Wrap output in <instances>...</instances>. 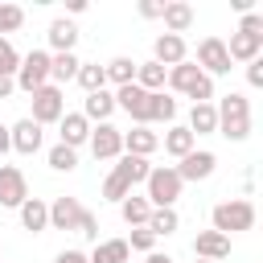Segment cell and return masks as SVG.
<instances>
[{"mask_svg":"<svg viewBox=\"0 0 263 263\" xmlns=\"http://www.w3.org/2000/svg\"><path fill=\"white\" fill-rule=\"evenodd\" d=\"M214 111H218V132H222L226 140L238 144V140L251 136V103H247V95H234V90H230Z\"/></svg>","mask_w":263,"mask_h":263,"instance_id":"6da1fadb","label":"cell"},{"mask_svg":"<svg viewBox=\"0 0 263 263\" xmlns=\"http://www.w3.org/2000/svg\"><path fill=\"white\" fill-rule=\"evenodd\" d=\"M148 173H152V164H148L144 156H127V152H123V160H119V164L111 168V177L103 181V197H107V201H123V197L132 193V185L144 181Z\"/></svg>","mask_w":263,"mask_h":263,"instance_id":"7a4b0ae2","label":"cell"},{"mask_svg":"<svg viewBox=\"0 0 263 263\" xmlns=\"http://www.w3.org/2000/svg\"><path fill=\"white\" fill-rule=\"evenodd\" d=\"M164 82L173 86V90H181V95H189L193 103H210L214 99V78L210 74H201L193 62H181V66H168V74H164Z\"/></svg>","mask_w":263,"mask_h":263,"instance_id":"3957f363","label":"cell"},{"mask_svg":"<svg viewBox=\"0 0 263 263\" xmlns=\"http://www.w3.org/2000/svg\"><path fill=\"white\" fill-rule=\"evenodd\" d=\"M144 185H148V205H152V210H173V201H177L181 189H185V181L177 177L173 164H156V168L144 177Z\"/></svg>","mask_w":263,"mask_h":263,"instance_id":"277c9868","label":"cell"},{"mask_svg":"<svg viewBox=\"0 0 263 263\" xmlns=\"http://www.w3.org/2000/svg\"><path fill=\"white\" fill-rule=\"evenodd\" d=\"M214 230L218 234H238V230H251L255 226V205L251 201H242V197H234V201H222V205H214Z\"/></svg>","mask_w":263,"mask_h":263,"instance_id":"5b68a950","label":"cell"},{"mask_svg":"<svg viewBox=\"0 0 263 263\" xmlns=\"http://www.w3.org/2000/svg\"><path fill=\"white\" fill-rule=\"evenodd\" d=\"M25 95H33V90H41V86H49V53L45 49H29L25 58H21V66H16V78H12Z\"/></svg>","mask_w":263,"mask_h":263,"instance_id":"8992f818","label":"cell"},{"mask_svg":"<svg viewBox=\"0 0 263 263\" xmlns=\"http://www.w3.org/2000/svg\"><path fill=\"white\" fill-rule=\"evenodd\" d=\"M66 115V99H62V86H41V90H33V123L41 127V123H58Z\"/></svg>","mask_w":263,"mask_h":263,"instance_id":"52a82bcc","label":"cell"},{"mask_svg":"<svg viewBox=\"0 0 263 263\" xmlns=\"http://www.w3.org/2000/svg\"><path fill=\"white\" fill-rule=\"evenodd\" d=\"M201 74H230V58H226V41L222 37H201L197 41V62H193Z\"/></svg>","mask_w":263,"mask_h":263,"instance_id":"ba28073f","label":"cell"},{"mask_svg":"<svg viewBox=\"0 0 263 263\" xmlns=\"http://www.w3.org/2000/svg\"><path fill=\"white\" fill-rule=\"evenodd\" d=\"M29 197V185H25V173L16 164H0V205L8 210H21V201Z\"/></svg>","mask_w":263,"mask_h":263,"instance_id":"9c48e42d","label":"cell"},{"mask_svg":"<svg viewBox=\"0 0 263 263\" xmlns=\"http://www.w3.org/2000/svg\"><path fill=\"white\" fill-rule=\"evenodd\" d=\"M115 107H123V111L136 119V127H148V90H140L136 82L115 90Z\"/></svg>","mask_w":263,"mask_h":263,"instance_id":"30bf717a","label":"cell"},{"mask_svg":"<svg viewBox=\"0 0 263 263\" xmlns=\"http://www.w3.org/2000/svg\"><path fill=\"white\" fill-rule=\"evenodd\" d=\"M90 152L95 160H115L123 152V132L111 123H99V132H90Z\"/></svg>","mask_w":263,"mask_h":263,"instance_id":"8fae6325","label":"cell"},{"mask_svg":"<svg viewBox=\"0 0 263 263\" xmlns=\"http://www.w3.org/2000/svg\"><path fill=\"white\" fill-rule=\"evenodd\" d=\"M214 164H218V156H214V152H205V148L197 152V148H193V152H189V156H181V164H173V168H177V177H181V181H205V177L214 173Z\"/></svg>","mask_w":263,"mask_h":263,"instance_id":"7c38bea8","label":"cell"},{"mask_svg":"<svg viewBox=\"0 0 263 263\" xmlns=\"http://www.w3.org/2000/svg\"><path fill=\"white\" fill-rule=\"evenodd\" d=\"M193 255H197V259H210V263H222V259L230 255V238L218 234V230H201V234L193 238Z\"/></svg>","mask_w":263,"mask_h":263,"instance_id":"4fadbf2b","label":"cell"},{"mask_svg":"<svg viewBox=\"0 0 263 263\" xmlns=\"http://www.w3.org/2000/svg\"><path fill=\"white\" fill-rule=\"evenodd\" d=\"M152 62H160L164 70H168V66H181V62H185V37H177V33H160L156 45H152Z\"/></svg>","mask_w":263,"mask_h":263,"instance_id":"5bb4252c","label":"cell"},{"mask_svg":"<svg viewBox=\"0 0 263 263\" xmlns=\"http://www.w3.org/2000/svg\"><path fill=\"white\" fill-rule=\"evenodd\" d=\"M8 140H12V152L33 156V152L41 148V127H37L33 119H21V123H12V127H8Z\"/></svg>","mask_w":263,"mask_h":263,"instance_id":"9a60e30c","label":"cell"},{"mask_svg":"<svg viewBox=\"0 0 263 263\" xmlns=\"http://www.w3.org/2000/svg\"><path fill=\"white\" fill-rule=\"evenodd\" d=\"M58 123H62V144H66V148H74V152H78V144H86V140H90V123L82 119V111H66Z\"/></svg>","mask_w":263,"mask_h":263,"instance_id":"2e32d148","label":"cell"},{"mask_svg":"<svg viewBox=\"0 0 263 263\" xmlns=\"http://www.w3.org/2000/svg\"><path fill=\"white\" fill-rule=\"evenodd\" d=\"M156 148H160V136H156V132H148V127L123 132V152H127V156H144V160H148Z\"/></svg>","mask_w":263,"mask_h":263,"instance_id":"e0dca14e","label":"cell"},{"mask_svg":"<svg viewBox=\"0 0 263 263\" xmlns=\"http://www.w3.org/2000/svg\"><path fill=\"white\" fill-rule=\"evenodd\" d=\"M78 214H82L78 197H53V201H49V226H53V230H74Z\"/></svg>","mask_w":263,"mask_h":263,"instance_id":"ac0fdd59","label":"cell"},{"mask_svg":"<svg viewBox=\"0 0 263 263\" xmlns=\"http://www.w3.org/2000/svg\"><path fill=\"white\" fill-rule=\"evenodd\" d=\"M111 111H115V95L103 86V90H95V95H86V103H82V119L90 123V119H99V123H107L111 119Z\"/></svg>","mask_w":263,"mask_h":263,"instance_id":"d6986e66","label":"cell"},{"mask_svg":"<svg viewBox=\"0 0 263 263\" xmlns=\"http://www.w3.org/2000/svg\"><path fill=\"white\" fill-rule=\"evenodd\" d=\"M21 226L33 230V234H41V230L49 226V205H45L41 197H25V201H21Z\"/></svg>","mask_w":263,"mask_h":263,"instance_id":"ffe728a7","label":"cell"},{"mask_svg":"<svg viewBox=\"0 0 263 263\" xmlns=\"http://www.w3.org/2000/svg\"><path fill=\"white\" fill-rule=\"evenodd\" d=\"M160 21H164V29H168V33H177V37H181V33L193 25V8H189L185 0H173V4H164V8H160Z\"/></svg>","mask_w":263,"mask_h":263,"instance_id":"44dd1931","label":"cell"},{"mask_svg":"<svg viewBox=\"0 0 263 263\" xmlns=\"http://www.w3.org/2000/svg\"><path fill=\"white\" fill-rule=\"evenodd\" d=\"M263 49V37H247V33H230V45H226V58L230 62H255Z\"/></svg>","mask_w":263,"mask_h":263,"instance_id":"7402d4cb","label":"cell"},{"mask_svg":"<svg viewBox=\"0 0 263 263\" xmlns=\"http://www.w3.org/2000/svg\"><path fill=\"white\" fill-rule=\"evenodd\" d=\"M74 41H78V29H74V21L58 16V21L49 25V45H53V53H74Z\"/></svg>","mask_w":263,"mask_h":263,"instance_id":"603a6c76","label":"cell"},{"mask_svg":"<svg viewBox=\"0 0 263 263\" xmlns=\"http://www.w3.org/2000/svg\"><path fill=\"white\" fill-rule=\"evenodd\" d=\"M189 132H193V136L218 132V111H214V103H193V111H189Z\"/></svg>","mask_w":263,"mask_h":263,"instance_id":"cb8c5ba5","label":"cell"},{"mask_svg":"<svg viewBox=\"0 0 263 263\" xmlns=\"http://www.w3.org/2000/svg\"><path fill=\"white\" fill-rule=\"evenodd\" d=\"M164 74H168V70H164L160 62H140V66H136V86L148 90V95H156V90L164 86Z\"/></svg>","mask_w":263,"mask_h":263,"instance_id":"d4e9b609","label":"cell"},{"mask_svg":"<svg viewBox=\"0 0 263 263\" xmlns=\"http://www.w3.org/2000/svg\"><path fill=\"white\" fill-rule=\"evenodd\" d=\"M127 255H132V251H127L123 238H107V242H99L86 259H90V263H127Z\"/></svg>","mask_w":263,"mask_h":263,"instance_id":"484cf974","label":"cell"},{"mask_svg":"<svg viewBox=\"0 0 263 263\" xmlns=\"http://www.w3.org/2000/svg\"><path fill=\"white\" fill-rule=\"evenodd\" d=\"M78 66H82V62H78L74 53H49V82H53V86H58V82H70V78L78 74Z\"/></svg>","mask_w":263,"mask_h":263,"instance_id":"4316f807","label":"cell"},{"mask_svg":"<svg viewBox=\"0 0 263 263\" xmlns=\"http://www.w3.org/2000/svg\"><path fill=\"white\" fill-rule=\"evenodd\" d=\"M136 66H140V62H132V58H111V62L103 66V74H107V82H115V86H132V82H136Z\"/></svg>","mask_w":263,"mask_h":263,"instance_id":"83f0119b","label":"cell"},{"mask_svg":"<svg viewBox=\"0 0 263 263\" xmlns=\"http://www.w3.org/2000/svg\"><path fill=\"white\" fill-rule=\"evenodd\" d=\"M173 115H177V99H168L164 90L148 95V123H173Z\"/></svg>","mask_w":263,"mask_h":263,"instance_id":"f1b7e54d","label":"cell"},{"mask_svg":"<svg viewBox=\"0 0 263 263\" xmlns=\"http://www.w3.org/2000/svg\"><path fill=\"white\" fill-rule=\"evenodd\" d=\"M119 214H123V222L136 230V226H144V222H148L152 205H148V197H132V193H127V197L119 201Z\"/></svg>","mask_w":263,"mask_h":263,"instance_id":"f546056e","label":"cell"},{"mask_svg":"<svg viewBox=\"0 0 263 263\" xmlns=\"http://www.w3.org/2000/svg\"><path fill=\"white\" fill-rule=\"evenodd\" d=\"M74 82H78L86 95H95V90H103V86H107V74H103V66H99V62H82V66H78V74H74Z\"/></svg>","mask_w":263,"mask_h":263,"instance_id":"4dcf8cb0","label":"cell"},{"mask_svg":"<svg viewBox=\"0 0 263 263\" xmlns=\"http://www.w3.org/2000/svg\"><path fill=\"white\" fill-rule=\"evenodd\" d=\"M164 152L177 156V160L189 156V152H193V132H189V127H168V132H164Z\"/></svg>","mask_w":263,"mask_h":263,"instance_id":"1f68e13d","label":"cell"},{"mask_svg":"<svg viewBox=\"0 0 263 263\" xmlns=\"http://www.w3.org/2000/svg\"><path fill=\"white\" fill-rule=\"evenodd\" d=\"M156 238H164V234H173L177 226H181V218H177V210H152L148 214V222H144Z\"/></svg>","mask_w":263,"mask_h":263,"instance_id":"d6a6232c","label":"cell"},{"mask_svg":"<svg viewBox=\"0 0 263 263\" xmlns=\"http://www.w3.org/2000/svg\"><path fill=\"white\" fill-rule=\"evenodd\" d=\"M49 168H53V173H70V168H78V152L66 148V144H53V148H49Z\"/></svg>","mask_w":263,"mask_h":263,"instance_id":"836d02e7","label":"cell"},{"mask_svg":"<svg viewBox=\"0 0 263 263\" xmlns=\"http://www.w3.org/2000/svg\"><path fill=\"white\" fill-rule=\"evenodd\" d=\"M16 66H21V53L12 49L8 37H0V74L4 78H16Z\"/></svg>","mask_w":263,"mask_h":263,"instance_id":"e575fe53","label":"cell"},{"mask_svg":"<svg viewBox=\"0 0 263 263\" xmlns=\"http://www.w3.org/2000/svg\"><path fill=\"white\" fill-rule=\"evenodd\" d=\"M123 242H127V251H144V255H152L156 234H152L148 226H136V230H132V238H123Z\"/></svg>","mask_w":263,"mask_h":263,"instance_id":"d590c367","label":"cell"},{"mask_svg":"<svg viewBox=\"0 0 263 263\" xmlns=\"http://www.w3.org/2000/svg\"><path fill=\"white\" fill-rule=\"evenodd\" d=\"M21 25H25V12H21L16 4H0V37H4V33H16Z\"/></svg>","mask_w":263,"mask_h":263,"instance_id":"8d00e7d4","label":"cell"},{"mask_svg":"<svg viewBox=\"0 0 263 263\" xmlns=\"http://www.w3.org/2000/svg\"><path fill=\"white\" fill-rule=\"evenodd\" d=\"M74 234H82V238H99V218H95L90 210H82L78 222H74Z\"/></svg>","mask_w":263,"mask_h":263,"instance_id":"74e56055","label":"cell"},{"mask_svg":"<svg viewBox=\"0 0 263 263\" xmlns=\"http://www.w3.org/2000/svg\"><path fill=\"white\" fill-rule=\"evenodd\" d=\"M238 33H247V37H263V16H259V12H247V16L238 21Z\"/></svg>","mask_w":263,"mask_h":263,"instance_id":"f35d334b","label":"cell"},{"mask_svg":"<svg viewBox=\"0 0 263 263\" xmlns=\"http://www.w3.org/2000/svg\"><path fill=\"white\" fill-rule=\"evenodd\" d=\"M247 82H251V86H263V62H259V58L247 62Z\"/></svg>","mask_w":263,"mask_h":263,"instance_id":"ab89813d","label":"cell"},{"mask_svg":"<svg viewBox=\"0 0 263 263\" xmlns=\"http://www.w3.org/2000/svg\"><path fill=\"white\" fill-rule=\"evenodd\" d=\"M53 263H90V259H86L82 251H74V247H70V251H58V259H53Z\"/></svg>","mask_w":263,"mask_h":263,"instance_id":"60d3db41","label":"cell"},{"mask_svg":"<svg viewBox=\"0 0 263 263\" xmlns=\"http://www.w3.org/2000/svg\"><path fill=\"white\" fill-rule=\"evenodd\" d=\"M160 8H164V4H152V0H144V4H140V16L156 21V16H160Z\"/></svg>","mask_w":263,"mask_h":263,"instance_id":"b9f144b4","label":"cell"},{"mask_svg":"<svg viewBox=\"0 0 263 263\" xmlns=\"http://www.w3.org/2000/svg\"><path fill=\"white\" fill-rule=\"evenodd\" d=\"M12 90H16V82H12V78H4V74H0V99H8V95H12Z\"/></svg>","mask_w":263,"mask_h":263,"instance_id":"7bdbcfd3","label":"cell"},{"mask_svg":"<svg viewBox=\"0 0 263 263\" xmlns=\"http://www.w3.org/2000/svg\"><path fill=\"white\" fill-rule=\"evenodd\" d=\"M8 148H12V140H8V127H4V123H0V156H4V152H8Z\"/></svg>","mask_w":263,"mask_h":263,"instance_id":"ee69618b","label":"cell"},{"mask_svg":"<svg viewBox=\"0 0 263 263\" xmlns=\"http://www.w3.org/2000/svg\"><path fill=\"white\" fill-rule=\"evenodd\" d=\"M144 263H173V259H168V255H160V251H152V255H148Z\"/></svg>","mask_w":263,"mask_h":263,"instance_id":"f6af8a7d","label":"cell"},{"mask_svg":"<svg viewBox=\"0 0 263 263\" xmlns=\"http://www.w3.org/2000/svg\"><path fill=\"white\" fill-rule=\"evenodd\" d=\"M197 263H210V259H197Z\"/></svg>","mask_w":263,"mask_h":263,"instance_id":"bcb514c9","label":"cell"}]
</instances>
